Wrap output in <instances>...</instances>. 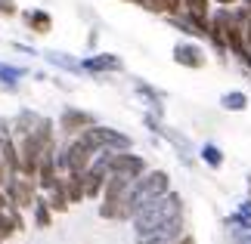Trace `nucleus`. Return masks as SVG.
I'll list each match as a JSON object with an SVG mask.
<instances>
[{
	"mask_svg": "<svg viewBox=\"0 0 251 244\" xmlns=\"http://www.w3.org/2000/svg\"><path fill=\"white\" fill-rule=\"evenodd\" d=\"M183 213V198L177 192H165V195H158V198H152L143 210L133 213V235L137 238H149L152 232H155L158 226H165L168 220L174 217H180Z\"/></svg>",
	"mask_w": 251,
	"mask_h": 244,
	"instance_id": "obj_1",
	"label": "nucleus"
},
{
	"mask_svg": "<svg viewBox=\"0 0 251 244\" xmlns=\"http://www.w3.org/2000/svg\"><path fill=\"white\" fill-rule=\"evenodd\" d=\"M165 192H171V177L168 173L165 170H146L140 179L130 182L127 195H124V217H133V213L143 210L152 198H158V195H165Z\"/></svg>",
	"mask_w": 251,
	"mask_h": 244,
	"instance_id": "obj_2",
	"label": "nucleus"
},
{
	"mask_svg": "<svg viewBox=\"0 0 251 244\" xmlns=\"http://www.w3.org/2000/svg\"><path fill=\"white\" fill-rule=\"evenodd\" d=\"M87 142L93 145L96 152H121V149H130V136H124V133H118V130H112V127H100V124H93V127H87V130L81 133Z\"/></svg>",
	"mask_w": 251,
	"mask_h": 244,
	"instance_id": "obj_3",
	"label": "nucleus"
},
{
	"mask_svg": "<svg viewBox=\"0 0 251 244\" xmlns=\"http://www.w3.org/2000/svg\"><path fill=\"white\" fill-rule=\"evenodd\" d=\"M3 192H6L9 204H16V207H34V201H37V195H34V179L25 177V173H13V177L6 179Z\"/></svg>",
	"mask_w": 251,
	"mask_h": 244,
	"instance_id": "obj_4",
	"label": "nucleus"
},
{
	"mask_svg": "<svg viewBox=\"0 0 251 244\" xmlns=\"http://www.w3.org/2000/svg\"><path fill=\"white\" fill-rule=\"evenodd\" d=\"M96 121H93V114L90 111H81V109H65L62 114H59V130L65 133V139H69V136H81L87 127H93Z\"/></svg>",
	"mask_w": 251,
	"mask_h": 244,
	"instance_id": "obj_5",
	"label": "nucleus"
},
{
	"mask_svg": "<svg viewBox=\"0 0 251 244\" xmlns=\"http://www.w3.org/2000/svg\"><path fill=\"white\" fill-rule=\"evenodd\" d=\"M174 62L183 65V68H205L208 56H205V50H201L199 44H192V41H180L177 46H174Z\"/></svg>",
	"mask_w": 251,
	"mask_h": 244,
	"instance_id": "obj_6",
	"label": "nucleus"
},
{
	"mask_svg": "<svg viewBox=\"0 0 251 244\" xmlns=\"http://www.w3.org/2000/svg\"><path fill=\"white\" fill-rule=\"evenodd\" d=\"M81 65H84V71H93V74H112V71H121L124 68V62L115 53H93Z\"/></svg>",
	"mask_w": 251,
	"mask_h": 244,
	"instance_id": "obj_7",
	"label": "nucleus"
},
{
	"mask_svg": "<svg viewBox=\"0 0 251 244\" xmlns=\"http://www.w3.org/2000/svg\"><path fill=\"white\" fill-rule=\"evenodd\" d=\"M22 22L31 34H50L53 31V16L47 13V9H22Z\"/></svg>",
	"mask_w": 251,
	"mask_h": 244,
	"instance_id": "obj_8",
	"label": "nucleus"
},
{
	"mask_svg": "<svg viewBox=\"0 0 251 244\" xmlns=\"http://www.w3.org/2000/svg\"><path fill=\"white\" fill-rule=\"evenodd\" d=\"M62 185H65V195H69L72 204H78L87 198V185H84V173H65L62 177Z\"/></svg>",
	"mask_w": 251,
	"mask_h": 244,
	"instance_id": "obj_9",
	"label": "nucleus"
},
{
	"mask_svg": "<svg viewBox=\"0 0 251 244\" xmlns=\"http://www.w3.org/2000/svg\"><path fill=\"white\" fill-rule=\"evenodd\" d=\"M220 105H224L226 111H245L248 109V96L242 90H229V93L220 96Z\"/></svg>",
	"mask_w": 251,
	"mask_h": 244,
	"instance_id": "obj_10",
	"label": "nucleus"
},
{
	"mask_svg": "<svg viewBox=\"0 0 251 244\" xmlns=\"http://www.w3.org/2000/svg\"><path fill=\"white\" fill-rule=\"evenodd\" d=\"M226 222H229V226H239L242 232H251V198L239 204V210H236Z\"/></svg>",
	"mask_w": 251,
	"mask_h": 244,
	"instance_id": "obj_11",
	"label": "nucleus"
},
{
	"mask_svg": "<svg viewBox=\"0 0 251 244\" xmlns=\"http://www.w3.org/2000/svg\"><path fill=\"white\" fill-rule=\"evenodd\" d=\"M34 222H37V229H47L53 222V210H50V201L47 198L34 201Z\"/></svg>",
	"mask_w": 251,
	"mask_h": 244,
	"instance_id": "obj_12",
	"label": "nucleus"
},
{
	"mask_svg": "<svg viewBox=\"0 0 251 244\" xmlns=\"http://www.w3.org/2000/svg\"><path fill=\"white\" fill-rule=\"evenodd\" d=\"M201 161H205L208 167H224V152H220L214 142H208L205 149H201Z\"/></svg>",
	"mask_w": 251,
	"mask_h": 244,
	"instance_id": "obj_13",
	"label": "nucleus"
},
{
	"mask_svg": "<svg viewBox=\"0 0 251 244\" xmlns=\"http://www.w3.org/2000/svg\"><path fill=\"white\" fill-rule=\"evenodd\" d=\"M19 77H25L22 68H13V65H3L0 62V84H6V87H13Z\"/></svg>",
	"mask_w": 251,
	"mask_h": 244,
	"instance_id": "obj_14",
	"label": "nucleus"
},
{
	"mask_svg": "<svg viewBox=\"0 0 251 244\" xmlns=\"http://www.w3.org/2000/svg\"><path fill=\"white\" fill-rule=\"evenodd\" d=\"M44 56H47V59H50L53 65H59V68H65V71H81V68H84V65H78V62H75V59H65L62 53H44Z\"/></svg>",
	"mask_w": 251,
	"mask_h": 244,
	"instance_id": "obj_15",
	"label": "nucleus"
},
{
	"mask_svg": "<svg viewBox=\"0 0 251 244\" xmlns=\"http://www.w3.org/2000/svg\"><path fill=\"white\" fill-rule=\"evenodd\" d=\"M0 16H3V19H16L19 16V3H16V0H0Z\"/></svg>",
	"mask_w": 251,
	"mask_h": 244,
	"instance_id": "obj_16",
	"label": "nucleus"
},
{
	"mask_svg": "<svg viewBox=\"0 0 251 244\" xmlns=\"http://www.w3.org/2000/svg\"><path fill=\"white\" fill-rule=\"evenodd\" d=\"M6 179H9V167H6L3 155H0V189H3V185H6Z\"/></svg>",
	"mask_w": 251,
	"mask_h": 244,
	"instance_id": "obj_17",
	"label": "nucleus"
},
{
	"mask_svg": "<svg viewBox=\"0 0 251 244\" xmlns=\"http://www.w3.org/2000/svg\"><path fill=\"white\" fill-rule=\"evenodd\" d=\"M236 59H239V62H242V65L248 68V71H251V50H248V46H245V50H242V53L236 56Z\"/></svg>",
	"mask_w": 251,
	"mask_h": 244,
	"instance_id": "obj_18",
	"label": "nucleus"
},
{
	"mask_svg": "<svg viewBox=\"0 0 251 244\" xmlns=\"http://www.w3.org/2000/svg\"><path fill=\"white\" fill-rule=\"evenodd\" d=\"M217 6H236V3H242V0H214Z\"/></svg>",
	"mask_w": 251,
	"mask_h": 244,
	"instance_id": "obj_19",
	"label": "nucleus"
},
{
	"mask_svg": "<svg viewBox=\"0 0 251 244\" xmlns=\"http://www.w3.org/2000/svg\"><path fill=\"white\" fill-rule=\"evenodd\" d=\"M236 244H251V232H248V235H239V238H236Z\"/></svg>",
	"mask_w": 251,
	"mask_h": 244,
	"instance_id": "obj_20",
	"label": "nucleus"
},
{
	"mask_svg": "<svg viewBox=\"0 0 251 244\" xmlns=\"http://www.w3.org/2000/svg\"><path fill=\"white\" fill-rule=\"evenodd\" d=\"M242 6H248V9H251V0H242Z\"/></svg>",
	"mask_w": 251,
	"mask_h": 244,
	"instance_id": "obj_21",
	"label": "nucleus"
},
{
	"mask_svg": "<svg viewBox=\"0 0 251 244\" xmlns=\"http://www.w3.org/2000/svg\"><path fill=\"white\" fill-rule=\"evenodd\" d=\"M248 195H251V177H248Z\"/></svg>",
	"mask_w": 251,
	"mask_h": 244,
	"instance_id": "obj_22",
	"label": "nucleus"
}]
</instances>
